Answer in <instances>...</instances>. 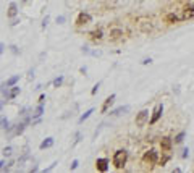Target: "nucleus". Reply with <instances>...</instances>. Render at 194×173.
<instances>
[{"mask_svg":"<svg viewBox=\"0 0 194 173\" xmlns=\"http://www.w3.org/2000/svg\"><path fill=\"white\" fill-rule=\"evenodd\" d=\"M55 165H58V162H57V160H55V162H52V165H49L47 168L44 170V173H47V171H52V170L55 168Z\"/></svg>","mask_w":194,"mask_h":173,"instance_id":"nucleus-29","label":"nucleus"},{"mask_svg":"<svg viewBox=\"0 0 194 173\" xmlns=\"http://www.w3.org/2000/svg\"><path fill=\"white\" fill-rule=\"evenodd\" d=\"M99 88H100V83H97V84L94 86V88H92V91H91V94H92V96H95L97 92H99Z\"/></svg>","mask_w":194,"mask_h":173,"instance_id":"nucleus-31","label":"nucleus"},{"mask_svg":"<svg viewBox=\"0 0 194 173\" xmlns=\"http://www.w3.org/2000/svg\"><path fill=\"white\" fill-rule=\"evenodd\" d=\"M49 21H50V16H49V15H45V18L42 20V29H45V28L49 26Z\"/></svg>","mask_w":194,"mask_h":173,"instance_id":"nucleus-27","label":"nucleus"},{"mask_svg":"<svg viewBox=\"0 0 194 173\" xmlns=\"http://www.w3.org/2000/svg\"><path fill=\"white\" fill-rule=\"evenodd\" d=\"M3 167H5V160H0V171L3 170Z\"/></svg>","mask_w":194,"mask_h":173,"instance_id":"nucleus-44","label":"nucleus"},{"mask_svg":"<svg viewBox=\"0 0 194 173\" xmlns=\"http://www.w3.org/2000/svg\"><path fill=\"white\" fill-rule=\"evenodd\" d=\"M94 113V108H89V110H86V112H84L83 115H81V117H79V120H78V123L79 125H83L84 122H86V120L91 117V115H92Z\"/></svg>","mask_w":194,"mask_h":173,"instance_id":"nucleus-16","label":"nucleus"},{"mask_svg":"<svg viewBox=\"0 0 194 173\" xmlns=\"http://www.w3.org/2000/svg\"><path fill=\"white\" fill-rule=\"evenodd\" d=\"M8 125H10V123H8L7 118H2V120H0V128H7Z\"/></svg>","mask_w":194,"mask_h":173,"instance_id":"nucleus-30","label":"nucleus"},{"mask_svg":"<svg viewBox=\"0 0 194 173\" xmlns=\"http://www.w3.org/2000/svg\"><path fill=\"white\" fill-rule=\"evenodd\" d=\"M160 147H162V151L170 152V151H172V139H170V137H162Z\"/></svg>","mask_w":194,"mask_h":173,"instance_id":"nucleus-11","label":"nucleus"},{"mask_svg":"<svg viewBox=\"0 0 194 173\" xmlns=\"http://www.w3.org/2000/svg\"><path fill=\"white\" fill-rule=\"evenodd\" d=\"M89 36H91V39H92V41H100V39L104 37V32H102L100 28H97V29H94L92 32L89 34Z\"/></svg>","mask_w":194,"mask_h":173,"instance_id":"nucleus-14","label":"nucleus"},{"mask_svg":"<svg viewBox=\"0 0 194 173\" xmlns=\"http://www.w3.org/2000/svg\"><path fill=\"white\" fill-rule=\"evenodd\" d=\"M54 144H55V139H54V137H45V139L41 142V146H39V149H41V151H44V149L52 147Z\"/></svg>","mask_w":194,"mask_h":173,"instance_id":"nucleus-12","label":"nucleus"},{"mask_svg":"<svg viewBox=\"0 0 194 173\" xmlns=\"http://www.w3.org/2000/svg\"><path fill=\"white\" fill-rule=\"evenodd\" d=\"M79 71H81L83 74H86V73H88V68H86V66H81V68H79Z\"/></svg>","mask_w":194,"mask_h":173,"instance_id":"nucleus-41","label":"nucleus"},{"mask_svg":"<svg viewBox=\"0 0 194 173\" xmlns=\"http://www.w3.org/2000/svg\"><path fill=\"white\" fill-rule=\"evenodd\" d=\"M10 50L13 52L15 55H18V54H20V50H18V47H16V45H10Z\"/></svg>","mask_w":194,"mask_h":173,"instance_id":"nucleus-33","label":"nucleus"},{"mask_svg":"<svg viewBox=\"0 0 194 173\" xmlns=\"http://www.w3.org/2000/svg\"><path fill=\"white\" fill-rule=\"evenodd\" d=\"M81 137H83V134H81L79 131H76V133H75V141H73V146H76V144L81 141Z\"/></svg>","mask_w":194,"mask_h":173,"instance_id":"nucleus-25","label":"nucleus"},{"mask_svg":"<svg viewBox=\"0 0 194 173\" xmlns=\"http://www.w3.org/2000/svg\"><path fill=\"white\" fill-rule=\"evenodd\" d=\"M45 102V94H41L39 96V103H44Z\"/></svg>","mask_w":194,"mask_h":173,"instance_id":"nucleus-37","label":"nucleus"},{"mask_svg":"<svg viewBox=\"0 0 194 173\" xmlns=\"http://www.w3.org/2000/svg\"><path fill=\"white\" fill-rule=\"evenodd\" d=\"M83 54H91L89 47H86V45H84V47H83Z\"/></svg>","mask_w":194,"mask_h":173,"instance_id":"nucleus-42","label":"nucleus"},{"mask_svg":"<svg viewBox=\"0 0 194 173\" xmlns=\"http://www.w3.org/2000/svg\"><path fill=\"white\" fill-rule=\"evenodd\" d=\"M162 113H163V105H162V103H157L155 108H154V112H152V117L149 120V125H155L159 120H160Z\"/></svg>","mask_w":194,"mask_h":173,"instance_id":"nucleus-3","label":"nucleus"},{"mask_svg":"<svg viewBox=\"0 0 194 173\" xmlns=\"http://www.w3.org/2000/svg\"><path fill=\"white\" fill-rule=\"evenodd\" d=\"M26 122H23V123H20V125H16L15 126V133H13V134H16V136H20V134H23V131H24L26 130Z\"/></svg>","mask_w":194,"mask_h":173,"instance_id":"nucleus-19","label":"nucleus"},{"mask_svg":"<svg viewBox=\"0 0 194 173\" xmlns=\"http://www.w3.org/2000/svg\"><path fill=\"white\" fill-rule=\"evenodd\" d=\"M185 136H186V133H185V131H181L180 134H176L175 142H176V144H181V142H183V139H185Z\"/></svg>","mask_w":194,"mask_h":173,"instance_id":"nucleus-23","label":"nucleus"},{"mask_svg":"<svg viewBox=\"0 0 194 173\" xmlns=\"http://www.w3.org/2000/svg\"><path fill=\"white\" fill-rule=\"evenodd\" d=\"M57 23H58V24H63V23H65V16L63 15L57 16Z\"/></svg>","mask_w":194,"mask_h":173,"instance_id":"nucleus-32","label":"nucleus"},{"mask_svg":"<svg viewBox=\"0 0 194 173\" xmlns=\"http://www.w3.org/2000/svg\"><path fill=\"white\" fill-rule=\"evenodd\" d=\"M3 50H5V45H3L2 42H0V55H2V54H3Z\"/></svg>","mask_w":194,"mask_h":173,"instance_id":"nucleus-43","label":"nucleus"},{"mask_svg":"<svg viewBox=\"0 0 194 173\" xmlns=\"http://www.w3.org/2000/svg\"><path fill=\"white\" fill-rule=\"evenodd\" d=\"M32 78H34V70L31 68V70L28 71V79H32Z\"/></svg>","mask_w":194,"mask_h":173,"instance_id":"nucleus-35","label":"nucleus"},{"mask_svg":"<svg viewBox=\"0 0 194 173\" xmlns=\"http://www.w3.org/2000/svg\"><path fill=\"white\" fill-rule=\"evenodd\" d=\"M78 165H79V160L75 159V160L71 162V165H70V170H71V171H73V170H76V168H78Z\"/></svg>","mask_w":194,"mask_h":173,"instance_id":"nucleus-28","label":"nucleus"},{"mask_svg":"<svg viewBox=\"0 0 194 173\" xmlns=\"http://www.w3.org/2000/svg\"><path fill=\"white\" fill-rule=\"evenodd\" d=\"M42 113H44V103H39V105L36 107V110L32 112L31 117H32V118H41Z\"/></svg>","mask_w":194,"mask_h":173,"instance_id":"nucleus-18","label":"nucleus"},{"mask_svg":"<svg viewBox=\"0 0 194 173\" xmlns=\"http://www.w3.org/2000/svg\"><path fill=\"white\" fill-rule=\"evenodd\" d=\"M91 55H94V57H99V55H100V52H99V50H92V52H91Z\"/></svg>","mask_w":194,"mask_h":173,"instance_id":"nucleus-40","label":"nucleus"},{"mask_svg":"<svg viewBox=\"0 0 194 173\" xmlns=\"http://www.w3.org/2000/svg\"><path fill=\"white\" fill-rule=\"evenodd\" d=\"M2 108H3V100H0V112H2Z\"/></svg>","mask_w":194,"mask_h":173,"instance_id":"nucleus-46","label":"nucleus"},{"mask_svg":"<svg viewBox=\"0 0 194 173\" xmlns=\"http://www.w3.org/2000/svg\"><path fill=\"white\" fill-rule=\"evenodd\" d=\"M18 81H20V74H15V76H11L5 81V86H7V88H11V86H16Z\"/></svg>","mask_w":194,"mask_h":173,"instance_id":"nucleus-17","label":"nucleus"},{"mask_svg":"<svg viewBox=\"0 0 194 173\" xmlns=\"http://www.w3.org/2000/svg\"><path fill=\"white\" fill-rule=\"evenodd\" d=\"M63 76H58V78H55L54 81H52V84H54V88H60L62 84H63Z\"/></svg>","mask_w":194,"mask_h":173,"instance_id":"nucleus-22","label":"nucleus"},{"mask_svg":"<svg viewBox=\"0 0 194 173\" xmlns=\"http://www.w3.org/2000/svg\"><path fill=\"white\" fill-rule=\"evenodd\" d=\"M147 120H149V110H141L136 117V125L138 126H142Z\"/></svg>","mask_w":194,"mask_h":173,"instance_id":"nucleus-6","label":"nucleus"},{"mask_svg":"<svg viewBox=\"0 0 194 173\" xmlns=\"http://www.w3.org/2000/svg\"><path fill=\"white\" fill-rule=\"evenodd\" d=\"M37 170H39V167H37V165H34V167H31V170H29V171H37Z\"/></svg>","mask_w":194,"mask_h":173,"instance_id":"nucleus-45","label":"nucleus"},{"mask_svg":"<svg viewBox=\"0 0 194 173\" xmlns=\"http://www.w3.org/2000/svg\"><path fill=\"white\" fill-rule=\"evenodd\" d=\"M115 97H117L115 94H110V96H108L107 99L104 100V103H102V108H100V112H102V113H107V110L110 108V105L113 103V100H115Z\"/></svg>","mask_w":194,"mask_h":173,"instance_id":"nucleus-8","label":"nucleus"},{"mask_svg":"<svg viewBox=\"0 0 194 173\" xmlns=\"http://www.w3.org/2000/svg\"><path fill=\"white\" fill-rule=\"evenodd\" d=\"M28 159H29V151H28V147H26V149H24V152H23V155L18 159V167H21V165L24 164Z\"/></svg>","mask_w":194,"mask_h":173,"instance_id":"nucleus-20","label":"nucleus"},{"mask_svg":"<svg viewBox=\"0 0 194 173\" xmlns=\"http://www.w3.org/2000/svg\"><path fill=\"white\" fill-rule=\"evenodd\" d=\"M16 15H18V5H16V2H11L7 11V16L8 18H16Z\"/></svg>","mask_w":194,"mask_h":173,"instance_id":"nucleus-10","label":"nucleus"},{"mask_svg":"<svg viewBox=\"0 0 194 173\" xmlns=\"http://www.w3.org/2000/svg\"><path fill=\"white\" fill-rule=\"evenodd\" d=\"M142 160H144L146 164H149V165L157 164V162H159V152L155 151V149H151V151H147V152L144 154Z\"/></svg>","mask_w":194,"mask_h":173,"instance_id":"nucleus-2","label":"nucleus"},{"mask_svg":"<svg viewBox=\"0 0 194 173\" xmlns=\"http://www.w3.org/2000/svg\"><path fill=\"white\" fill-rule=\"evenodd\" d=\"M128 110H129V107H128V105H121V107L115 108V110H112V112H110V115H113V117H118V115H121V113L128 112Z\"/></svg>","mask_w":194,"mask_h":173,"instance_id":"nucleus-15","label":"nucleus"},{"mask_svg":"<svg viewBox=\"0 0 194 173\" xmlns=\"http://www.w3.org/2000/svg\"><path fill=\"white\" fill-rule=\"evenodd\" d=\"M141 63H142V65H147V63H152V60H151V58H144Z\"/></svg>","mask_w":194,"mask_h":173,"instance_id":"nucleus-38","label":"nucleus"},{"mask_svg":"<svg viewBox=\"0 0 194 173\" xmlns=\"http://www.w3.org/2000/svg\"><path fill=\"white\" fill-rule=\"evenodd\" d=\"M2 154L5 155V157H10V155L13 154V147H11V146H7V147L3 149V152H2Z\"/></svg>","mask_w":194,"mask_h":173,"instance_id":"nucleus-24","label":"nucleus"},{"mask_svg":"<svg viewBox=\"0 0 194 173\" xmlns=\"http://www.w3.org/2000/svg\"><path fill=\"white\" fill-rule=\"evenodd\" d=\"M18 94H20V88H18V86H11V88H8V94L5 96V99L11 100V99H15Z\"/></svg>","mask_w":194,"mask_h":173,"instance_id":"nucleus-9","label":"nucleus"},{"mask_svg":"<svg viewBox=\"0 0 194 173\" xmlns=\"http://www.w3.org/2000/svg\"><path fill=\"white\" fill-rule=\"evenodd\" d=\"M168 160H170V155H163V157H162L160 160H159V165H160V167H163L165 164L168 162Z\"/></svg>","mask_w":194,"mask_h":173,"instance_id":"nucleus-26","label":"nucleus"},{"mask_svg":"<svg viewBox=\"0 0 194 173\" xmlns=\"http://www.w3.org/2000/svg\"><path fill=\"white\" fill-rule=\"evenodd\" d=\"M91 21H92V16H91L89 13L81 11V13L78 15V18H76V24L78 26H86V24H89Z\"/></svg>","mask_w":194,"mask_h":173,"instance_id":"nucleus-4","label":"nucleus"},{"mask_svg":"<svg viewBox=\"0 0 194 173\" xmlns=\"http://www.w3.org/2000/svg\"><path fill=\"white\" fill-rule=\"evenodd\" d=\"M126 160H128V152L125 151V149H120L113 154V165H115V168L121 170L125 165H126Z\"/></svg>","mask_w":194,"mask_h":173,"instance_id":"nucleus-1","label":"nucleus"},{"mask_svg":"<svg viewBox=\"0 0 194 173\" xmlns=\"http://www.w3.org/2000/svg\"><path fill=\"white\" fill-rule=\"evenodd\" d=\"M188 155H189V149H188V147H186V149H185V151H183V155H181V157H183V159H186V157H188Z\"/></svg>","mask_w":194,"mask_h":173,"instance_id":"nucleus-36","label":"nucleus"},{"mask_svg":"<svg viewBox=\"0 0 194 173\" xmlns=\"http://www.w3.org/2000/svg\"><path fill=\"white\" fill-rule=\"evenodd\" d=\"M24 2H28V0H24Z\"/></svg>","mask_w":194,"mask_h":173,"instance_id":"nucleus-47","label":"nucleus"},{"mask_svg":"<svg viewBox=\"0 0 194 173\" xmlns=\"http://www.w3.org/2000/svg\"><path fill=\"white\" fill-rule=\"evenodd\" d=\"M18 23H20V20H18V18H16V20H13V21H11V23H10V26H16V24H18Z\"/></svg>","mask_w":194,"mask_h":173,"instance_id":"nucleus-39","label":"nucleus"},{"mask_svg":"<svg viewBox=\"0 0 194 173\" xmlns=\"http://www.w3.org/2000/svg\"><path fill=\"white\" fill-rule=\"evenodd\" d=\"M28 110H29V107H23L21 110H20V115H26V113H28Z\"/></svg>","mask_w":194,"mask_h":173,"instance_id":"nucleus-34","label":"nucleus"},{"mask_svg":"<svg viewBox=\"0 0 194 173\" xmlns=\"http://www.w3.org/2000/svg\"><path fill=\"white\" fill-rule=\"evenodd\" d=\"M120 36H123V31L121 29H112L110 31V37L112 39H118Z\"/></svg>","mask_w":194,"mask_h":173,"instance_id":"nucleus-21","label":"nucleus"},{"mask_svg":"<svg viewBox=\"0 0 194 173\" xmlns=\"http://www.w3.org/2000/svg\"><path fill=\"white\" fill-rule=\"evenodd\" d=\"M181 20V16L175 15V13H168L165 15V23H168V24H173V23H178Z\"/></svg>","mask_w":194,"mask_h":173,"instance_id":"nucleus-13","label":"nucleus"},{"mask_svg":"<svg viewBox=\"0 0 194 173\" xmlns=\"http://www.w3.org/2000/svg\"><path fill=\"white\" fill-rule=\"evenodd\" d=\"M108 165H110V162H108V159H105V157L95 160V168L99 171H102V173H105L108 170Z\"/></svg>","mask_w":194,"mask_h":173,"instance_id":"nucleus-5","label":"nucleus"},{"mask_svg":"<svg viewBox=\"0 0 194 173\" xmlns=\"http://www.w3.org/2000/svg\"><path fill=\"white\" fill-rule=\"evenodd\" d=\"M181 20H194V5H188V7L183 10Z\"/></svg>","mask_w":194,"mask_h":173,"instance_id":"nucleus-7","label":"nucleus"}]
</instances>
